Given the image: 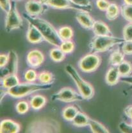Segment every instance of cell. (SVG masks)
<instances>
[{
  "mask_svg": "<svg viewBox=\"0 0 132 133\" xmlns=\"http://www.w3.org/2000/svg\"><path fill=\"white\" fill-rule=\"evenodd\" d=\"M93 31L96 36H107L110 35V30L108 25L103 21H96L94 22L92 27Z\"/></svg>",
  "mask_w": 132,
  "mask_h": 133,
  "instance_id": "15",
  "label": "cell"
},
{
  "mask_svg": "<svg viewBox=\"0 0 132 133\" xmlns=\"http://www.w3.org/2000/svg\"><path fill=\"white\" fill-rule=\"evenodd\" d=\"M58 128L59 127L55 121L44 120L33 122L28 127V130L30 132H57Z\"/></svg>",
  "mask_w": 132,
  "mask_h": 133,
  "instance_id": "6",
  "label": "cell"
},
{
  "mask_svg": "<svg viewBox=\"0 0 132 133\" xmlns=\"http://www.w3.org/2000/svg\"><path fill=\"white\" fill-rule=\"evenodd\" d=\"M100 63V58L95 55H88L81 58L80 61V68L84 72H92L98 67Z\"/></svg>",
  "mask_w": 132,
  "mask_h": 133,
  "instance_id": "8",
  "label": "cell"
},
{
  "mask_svg": "<svg viewBox=\"0 0 132 133\" xmlns=\"http://www.w3.org/2000/svg\"><path fill=\"white\" fill-rule=\"evenodd\" d=\"M53 75L49 72H42L38 76V79L43 84H49L53 80Z\"/></svg>",
  "mask_w": 132,
  "mask_h": 133,
  "instance_id": "30",
  "label": "cell"
},
{
  "mask_svg": "<svg viewBox=\"0 0 132 133\" xmlns=\"http://www.w3.org/2000/svg\"><path fill=\"white\" fill-rule=\"evenodd\" d=\"M110 5V3L107 0H97L96 5L99 10L102 11H106Z\"/></svg>",
  "mask_w": 132,
  "mask_h": 133,
  "instance_id": "35",
  "label": "cell"
},
{
  "mask_svg": "<svg viewBox=\"0 0 132 133\" xmlns=\"http://www.w3.org/2000/svg\"><path fill=\"white\" fill-rule=\"evenodd\" d=\"M122 16L126 20L132 23V5L125 4L121 9Z\"/></svg>",
  "mask_w": 132,
  "mask_h": 133,
  "instance_id": "29",
  "label": "cell"
},
{
  "mask_svg": "<svg viewBox=\"0 0 132 133\" xmlns=\"http://www.w3.org/2000/svg\"><path fill=\"white\" fill-rule=\"evenodd\" d=\"M120 13V8L116 3H110L106 10V17L110 21H114L117 18Z\"/></svg>",
  "mask_w": 132,
  "mask_h": 133,
  "instance_id": "18",
  "label": "cell"
},
{
  "mask_svg": "<svg viewBox=\"0 0 132 133\" xmlns=\"http://www.w3.org/2000/svg\"><path fill=\"white\" fill-rule=\"evenodd\" d=\"M2 84L4 88L10 89L19 84V79L16 74H9L3 77Z\"/></svg>",
  "mask_w": 132,
  "mask_h": 133,
  "instance_id": "19",
  "label": "cell"
},
{
  "mask_svg": "<svg viewBox=\"0 0 132 133\" xmlns=\"http://www.w3.org/2000/svg\"><path fill=\"white\" fill-rule=\"evenodd\" d=\"M123 81H126V82H130L132 83V77H130V78H123Z\"/></svg>",
  "mask_w": 132,
  "mask_h": 133,
  "instance_id": "41",
  "label": "cell"
},
{
  "mask_svg": "<svg viewBox=\"0 0 132 133\" xmlns=\"http://www.w3.org/2000/svg\"><path fill=\"white\" fill-rule=\"evenodd\" d=\"M23 25V19L19 14L15 3H12V7L7 14L5 20V30L7 32L20 28Z\"/></svg>",
  "mask_w": 132,
  "mask_h": 133,
  "instance_id": "5",
  "label": "cell"
},
{
  "mask_svg": "<svg viewBox=\"0 0 132 133\" xmlns=\"http://www.w3.org/2000/svg\"><path fill=\"white\" fill-rule=\"evenodd\" d=\"M78 112L76 108L74 106H68L64 110L63 116L67 120H73Z\"/></svg>",
  "mask_w": 132,
  "mask_h": 133,
  "instance_id": "26",
  "label": "cell"
},
{
  "mask_svg": "<svg viewBox=\"0 0 132 133\" xmlns=\"http://www.w3.org/2000/svg\"><path fill=\"white\" fill-rule=\"evenodd\" d=\"M27 39L30 42L33 44H37V43L41 42L43 40H44V37L42 35L39 30L33 26V24L29 23L28 29Z\"/></svg>",
  "mask_w": 132,
  "mask_h": 133,
  "instance_id": "14",
  "label": "cell"
},
{
  "mask_svg": "<svg viewBox=\"0 0 132 133\" xmlns=\"http://www.w3.org/2000/svg\"><path fill=\"white\" fill-rule=\"evenodd\" d=\"M53 99L65 102H71L76 101H81L83 99L82 95L78 94L70 88H64L56 94H54Z\"/></svg>",
  "mask_w": 132,
  "mask_h": 133,
  "instance_id": "7",
  "label": "cell"
},
{
  "mask_svg": "<svg viewBox=\"0 0 132 133\" xmlns=\"http://www.w3.org/2000/svg\"><path fill=\"white\" fill-rule=\"evenodd\" d=\"M124 56L119 51H116L112 52L110 58V63L113 65H119L123 62Z\"/></svg>",
  "mask_w": 132,
  "mask_h": 133,
  "instance_id": "27",
  "label": "cell"
},
{
  "mask_svg": "<svg viewBox=\"0 0 132 133\" xmlns=\"http://www.w3.org/2000/svg\"><path fill=\"white\" fill-rule=\"evenodd\" d=\"M76 19L83 28L86 29H92L94 21L92 17L86 11H81L77 12Z\"/></svg>",
  "mask_w": 132,
  "mask_h": 133,
  "instance_id": "12",
  "label": "cell"
},
{
  "mask_svg": "<svg viewBox=\"0 0 132 133\" xmlns=\"http://www.w3.org/2000/svg\"><path fill=\"white\" fill-rule=\"evenodd\" d=\"M20 126L11 120H4L1 123V132L15 133L19 132Z\"/></svg>",
  "mask_w": 132,
  "mask_h": 133,
  "instance_id": "16",
  "label": "cell"
},
{
  "mask_svg": "<svg viewBox=\"0 0 132 133\" xmlns=\"http://www.w3.org/2000/svg\"><path fill=\"white\" fill-rule=\"evenodd\" d=\"M66 70L74 81L83 99H91L94 95V89L91 84L81 78L76 69L71 65H66Z\"/></svg>",
  "mask_w": 132,
  "mask_h": 133,
  "instance_id": "4",
  "label": "cell"
},
{
  "mask_svg": "<svg viewBox=\"0 0 132 133\" xmlns=\"http://www.w3.org/2000/svg\"><path fill=\"white\" fill-rule=\"evenodd\" d=\"M125 42L124 38L113 36H96L92 40L90 47L96 52H104L112 47Z\"/></svg>",
  "mask_w": 132,
  "mask_h": 133,
  "instance_id": "3",
  "label": "cell"
},
{
  "mask_svg": "<svg viewBox=\"0 0 132 133\" xmlns=\"http://www.w3.org/2000/svg\"><path fill=\"white\" fill-rule=\"evenodd\" d=\"M8 56H9V59L8 63L7 64V66L5 68L3 67V70H1V77H5V76L9 74H16L17 72L18 62L17 55L15 51H10L8 54Z\"/></svg>",
  "mask_w": 132,
  "mask_h": 133,
  "instance_id": "9",
  "label": "cell"
},
{
  "mask_svg": "<svg viewBox=\"0 0 132 133\" xmlns=\"http://www.w3.org/2000/svg\"><path fill=\"white\" fill-rule=\"evenodd\" d=\"M37 77V74L36 72L33 70H29L25 72L24 78L28 82H33L35 80Z\"/></svg>",
  "mask_w": 132,
  "mask_h": 133,
  "instance_id": "37",
  "label": "cell"
},
{
  "mask_svg": "<svg viewBox=\"0 0 132 133\" xmlns=\"http://www.w3.org/2000/svg\"><path fill=\"white\" fill-rule=\"evenodd\" d=\"M24 17L29 23L33 24L39 30L45 41L60 48L63 41L60 37L58 31L49 23L44 19L35 16H31L28 14H24Z\"/></svg>",
  "mask_w": 132,
  "mask_h": 133,
  "instance_id": "1",
  "label": "cell"
},
{
  "mask_svg": "<svg viewBox=\"0 0 132 133\" xmlns=\"http://www.w3.org/2000/svg\"><path fill=\"white\" fill-rule=\"evenodd\" d=\"M119 129L123 132H132L131 126L128 125L124 122H122L119 124Z\"/></svg>",
  "mask_w": 132,
  "mask_h": 133,
  "instance_id": "38",
  "label": "cell"
},
{
  "mask_svg": "<svg viewBox=\"0 0 132 133\" xmlns=\"http://www.w3.org/2000/svg\"><path fill=\"white\" fill-rule=\"evenodd\" d=\"M46 104V99L41 95H36L32 99L30 104L33 109H41Z\"/></svg>",
  "mask_w": 132,
  "mask_h": 133,
  "instance_id": "24",
  "label": "cell"
},
{
  "mask_svg": "<svg viewBox=\"0 0 132 133\" xmlns=\"http://www.w3.org/2000/svg\"><path fill=\"white\" fill-rule=\"evenodd\" d=\"M50 57L55 62H62L65 58V52L60 48H54L50 51Z\"/></svg>",
  "mask_w": 132,
  "mask_h": 133,
  "instance_id": "25",
  "label": "cell"
},
{
  "mask_svg": "<svg viewBox=\"0 0 132 133\" xmlns=\"http://www.w3.org/2000/svg\"><path fill=\"white\" fill-rule=\"evenodd\" d=\"M81 11H90L92 9L91 0H70Z\"/></svg>",
  "mask_w": 132,
  "mask_h": 133,
  "instance_id": "22",
  "label": "cell"
},
{
  "mask_svg": "<svg viewBox=\"0 0 132 133\" xmlns=\"http://www.w3.org/2000/svg\"><path fill=\"white\" fill-rule=\"evenodd\" d=\"M125 4L126 5H132V0H124Z\"/></svg>",
  "mask_w": 132,
  "mask_h": 133,
  "instance_id": "42",
  "label": "cell"
},
{
  "mask_svg": "<svg viewBox=\"0 0 132 133\" xmlns=\"http://www.w3.org/2000/svg\"><path fill=\"white\" fill-rule=\"evenodd\" d=\"M44 5L57 9H79L70 0H39Z\"/></svg>",
  "mask_w": 132,
  "mask_h": 133,
  "instance_id": "11",
  "label": "cell"
},
{
  "mask_svg": "<svg viewBox=\"0 0 132 133\" xmlns=\"http://www.w3.org/2000/svg\"><path fill=\"white\" fill-rule=\"evenodd\" d=\"M44 55L38 50L31 51L27 56V61L29 65L32 67H37L40 66L44 61Z\"/></svg>",
  "mask_w": 132,
  "mask_h": 133,
  "instance_id": "13",
  "label": "cell"
},
{
  "mask_svg": "<svg viewBox=\"0 0 132 133\" xmlns=\"http://www.w3.org/2000/svg\"><path fill=\"white\" fill-rule=\"evenodd\" d=\"M60 37L63 41H70L73 37V31L69 26H64L60 28L58 31Z\"/></svg>",
  "mask_w": 132,
  "mask_h": 133,
  "instance_id": "21",
  "label": "cell"
},
{
  "mask_svg": "<svg viewBox=\"0 0 132 133\" xmlns=\"http://www.w3.org/2000/svg\"><path fill=\"white\" fill-rule=\"evenodd\" d=\"M19 1H21V0H19Z\"/></svg>",
  "mask_w": 132,
  "mask_h": 133,
  "instance_id": "43",
  "label": "cell"
},
{
  "mask_svg": "<svg viewBox=\"0 0 132 133\" xmlns=\"http://www.w3.org/2000/svg\"><path fill=\"white\" fill-rule=\"evenodd\" d=\"M45 6L39 0H29L25 4V9L28 15L37 17L44 12Z\"/></svg>",
  "mask_w": 132,
  "mask_h": 133,
  "instance_id": "10",
  "label": "cell"
},
{
  "mask_svg": "<svg viewBox=\"0 0 132 133\" xmlns=\"http://www.w3.org/2000/svg\"><path fill=\"white\" fill-rule=\"evenodd\" d=\"M51 84H34L32 82L18 84L17 85L10 88L8 94L16 98H21L35 92L37 91L48 90L51 88Z\"/></svg>",
  "mask_w": 132,
  "mask_h": 133,
  "instance_id": "2",
  "label": "cell"
},
{
  "mask_svg": "<svg viewBox=\"0 0 132 133\" xmlns=\"http://www.w3.org/2000/svg\"><path fill=\"white\" fill-rule=\"evenodd\" d=\"M0 5H1V8L2 10L4 11L6 14L9 12L12 7L10 0H0Z\"/></svg>",
  "mask_w": 132,
  "mask_h": 133,
  "instance_id": "34",
  "label": "cell"
},
{
  "mask_svg": "<svg viewBox=\"0 0 132 133\" xmlns=\"http://www.w3.org/2000/svg\"><path fill=\"white\" fill-rule=\"evenodd\" d=\"M60 48L65 52V53H69L71 52L74 49V44L72 41H63L61 44Z\"/></svg>",
  "mask_w": 132,
  "mask_h": 133,
  "instance_id": "31",
  "label": "cell"
},
{
  "mask_svg": "<svg viewBox=\"0 0 132 133\" xmlns=\"http://www.w3.org/2000/svg\"><path fill=\"white\" fill-rule=\"evenodd\" d=\"M126 115L129 116V117L132 118V106L126 109Z\"/></svg>",
  "mask_w": 132,
  "mask_h": 133,
  "instance_id": "40",
  "label": "cell"
},
{
  "mask_svg": "<svg viewBox=\"0 0 132 133\" xmlns=\"http://www.w3.org/2000/svg\"><path fill=\"white\" fill-rule=\"evenodd\" d=\"M29 109L28 104L25 101H21L19 103H17L16 106L17 111L20 114L26 113Z\"/></svg>",
  "mask_w": 132,
  "mask_h": 133,
  "instance_id": "33",
  "label": "cell"
},
{
  "mask_svg": "<svg viewBox=\"0 0 132 133\" xmlns=\"http://www.w3.org/2000/svg\"><path fill=\"white\" fill-rule=\"evenodd\" d=\"M89 119L85 114L81 112H78L73 120V123L74 125L78 127H83L89 125Z\"/></svg>",
  "mask_w": 132,
  "mask_h": 133,
  "instance_id": "20",
  "label": "cell"
},
{
  "mask_svg": "<svg viewBox=\"0 0 132 133\" xmlns=\"http://www.w3.org/2000/svg\"><path fill=\"white\" fill-rule=\"evenodd\" d=\"M89 125L91 127V129L93 132L95 133H101V132H108L109 131L106 129L105 126L103 125L101 123L89 119Z\"/></svg>",
  "mask_w": 132,
  "mask_h": 133,
  "instance_id": "23",
  "label": "cell"
},
{
  "mask_svg": "<svg viewBox=\"0 0 132 133\" xmlns=\"http://www.w3.org/2000/svg\"><path fill=\"white\" fill-rule=\"evenodd\" d=\"M8 59H9V56L7 55H1L0 56V65L1 68L5 67L7 65V64L8 62Z\"/></svg>",
  "mask_w": 132,
  "mask_h": 133,
  "instance_id": "39",
  "label": "cell"
},
{
  "mask_svg": "<svg viewBox=\"0 0 132 133\" xmlns=\"http://www.w3.org/2000/svg\"><path fill=\"white\" fill-rule=\"evenodd\" d=\"M123 37L125 41H132V23L125 26L123 30Z\"/></svg>",
  "mask_w": 132,
  "mask_h": 133,
  "instance_id": "32",
  "label": "cell"
},
{
  "mask_svg": "<svg viewBox=\"0 0 132 133\" xmlns=\"http://www.w3.org/2000/svg\"><path fill=\"white\" fill-rule=\"evenodd\" d=\"M118 70L121 76L125 77L130 73L131 71V65L129 62L123 61L121 64L118 65Z\"/></svg>",
  "mask_w": 132,
  "mask_h": 133,
  "instance_id": "28",
  "label": "cell"
},
{
  "mask_svg": "<svg viewBox=\"0 0 132 133\" xmlns=\"http://www.w3.org/2000/svg\"><path fill=\"white\" fill-rule=\"evenodd\" d=\"M120 74L117 68H112L106 73V81L109 85H114L119 81Z\"/></svg>",
  "mask_w": 132,
  "mask_h": 133,
  "instance_id": "17",
  "label": "cell"
},
{
  "mask_svg": "<svg viewBox=\"0 0 132 133\" xmlns=\"http://www.w3.org/2000/svg\"><path fill=\"white\" fill-rule=\"evenodd\" d=\"M122 51L126 55L132 54V41H125L122 47Z\"/></svg>",
  "mask_w": 132,
  "mask_h": 133,
  "instance_id": "36",
  "label": "cell"
}]
</instances>
